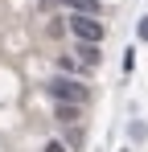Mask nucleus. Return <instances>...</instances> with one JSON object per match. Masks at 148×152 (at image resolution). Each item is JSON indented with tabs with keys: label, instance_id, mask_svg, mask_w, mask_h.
Here are the masks:
<instances>
[{
	"label": "nucleus",
	"instance_id": "3",
	"mask_svg": "<svg viewBox=\"0 0 148 152\" xmlns=\"http://www.w3.org/2000/svg\"><path fill=\"white\" fill-rule=\"evenodd\" d=\"M58 4H66L70 12H82V17H99V12H103L99 0H58Z\"/></svg>",
	"mask_w": 148,
	"mask_h": 152
},
{
	"label": "nucleus",
	"instance_id": "4",
	"mask_svg": "<svg viewBox=\"0 0 148 152\" xmlns=\"http://www.w3.org/2000/svg\"><path fill=\"white\" fill-rule=\"evenodd\" d=\"M78 62H82V66H86V70H91V66H99V58H103V53H99V45H91V41H78Z\"/></svg>",
	"mask_w": 148,
	"mask_h": 152
},
{
	"label": "nucleus",
	"instance_id": "1",
	"mask_svg": "<svg viewBox=\"0 0 148 152\" xmlns=\"http://www.w3.org/2000/svg\"><path fill=\"white\" fill-rule=\"evenodd\" d=\"M45 91H49L53 103H78V107H82V103L91 99V86H86L82 78H74V74H53Z\"/></svg>",
	"mask_w": 148,
	"mask_h": 152
},
{
	"label": "nucleus",
	"instance_id": "8",
	"mask_svg": "<svg viewBox=\"0 0 148 152\" xmlns=\"http://www.w3.org/2000/svg\"><path fill=\"white\" fill-rule=\"evenodd\" d=\"M136 33H140V41H148V17H140V25H136Z\"/></svg>",
	"mask_w": 148,
	"mask_h": 152
},
{
	"label": "nucleus",
	"instance_id": "6",
	"mask_svg": "<svg viewBox=\"0 0 148 152\" xmlns=\"http://www.w3.org/2000/svg\"><path fill=\"white\" fill-rule=\"evenodd\" d=\"M58 66H62V74H82V70H86L78 58H58Z\"/></svg>",
	"mask_w": 148,
	"mask_h": 152
},
{
	"label": "nucleus",
	"instance_id": "7",
	"mask_svg": "<svg viewBox=\"0 0 148 152\" xmlns=\"http://www.w3.org/2000/svg\"><path fill=\"white\" fill-rule=\"evenodd\" d=\"M41 152H66V144H62V140H49V144H45Z\"/></svg>",
	"mask_w": 148,
	"mask_h": 152
},
{
	"label": "nucleus",
	"instance_id": "2",
	"mask_svg": "<svg viewBox=\"0 0 148 152\" xmlns=\"http://www.w3.org/2000/svg\"><path fill=\"white\" fill-rule=\"evenodd\" d=\"M66 29L74 33V41H91V45H99V41L107 37V25H103L99 17H82V12H70V17H66Z\"/></svg>",
	"mask_w": 148,
	"mask_h": 152
},
{
	"label": "nucleus",
	"instance_id": "5",
	"mask_svg": "<svg viewBox=\"0 0 148 152\" xmlns=\"http://www.w3.org/2000/svg\"><path fill=\"white\" fill-rule=\"evenodd\" d=\"M53 115H58L62 124H74V119H78V103H53Z\"/></svg>",
	"mask_w": 148,
	"mask_h": 152
}]
</instances>
